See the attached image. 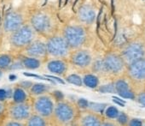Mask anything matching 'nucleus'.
Returning <instances> with one entry per match:
<instances>
[{
	"label": "nucleus",
	"mask_w": 145,
	"mask_h": 126,
	"mask_svg": "<svg viewBox=\"0 0 145 126\" xmlns=\"http://www.w3.org/2000/svg\"><path fill=\"white\" fill-rule=\"evenodd\" d=\"M111 5H112V12H114V0H111Z\"/></svg>",
	"instance_id": "79ce46f5"
},
{
	"label": "nucleus",
	"mask_w": 145,
	"mask_h": 126,
	"mask_svg": "<svg viewBox=\"0 0 145 126\" xmlns=\"http://www.w3.org/2000/svg\"><path fill=\"white\" fill-rule=\"evenodd\" d=\"M80 19L86 23H92L96 18L95 11L89 5H84L79 10Z\"/></svg>",
	"instance_id": "dca6fc26"
},
{
	"label": "nucleus",
	"mask_w": 145,
	"mask_h": 126,
	"mask_svg": "<svg viewBox=\"0 0 145 126\" xmlns=\"http://www.w3.org/2000/svg\"><path fill=\"white\" fill-rule=\"evenodd\" d=\"M33 86V82L31 81H22L19 83V87L25 89H30Z\"/></svg>",
	"instance_id": "7c9ffc66"
},
{
	"label": "nucleus",
	"mask_w": 145,
	"mask_h": 126,
	"mask_svg": "<svg viewBox=\"0 0 145 126\" xmlns=\"http://www.w3.org/2000/svg\"><path fill=\"white\" fill-rule=\"evenodd\" d=\"M5 111V105L3 102H0V116H1Z\"/></svg>",
	"instance_id": "58836bf2"
},
{
	"label": "nucleus",
	"mask_w": 145,
	"mask_h": 126,
	"mask_svg": "<svg viewBox=\"0 0 145 126\" xmlns=\"http://www.w3.org/2000/svg\"><path fill=\"white\" fill-rule=\"evenodd\" d=\"M25 126H47L46 121L44 117L38 114H32L26 122Z\"/></svg>",
	"instance_id": "6ab92c4d"
},
{
	"label": "nucleus",
	"mask_w": 145,
	"mask_h": 126,
	"mask_svg": "<svg viewBox=\"0 0 145 126\" xmlns=\"http://www.w3.org/2000/svg\"><path fill=\"white\" fill-rule=\"evenodd\" d=\"M77 106H78L79 108L85 110V109L88 108L89 101H88L87 100H86V99H80V100H78V101H77Z\"/></svg>",
	"instance_id": "c756f323"
},
{
	"label": "nucleus",
	"mask_w": 145,
	"mask_h": 126,
	"mask_svg": "<svg viewBox=\"0 0 145 126\" xmlns=\"http://www.w3.org/2000/svg\"><path fill=\"white\" fill-rule=\"evenodd\" d=\"M100 117L94 113H86L83 115L80 121V126H101Z\"/></svg>",
	"instance_id": "f3484780"
},
{
	"label": "nucleus",
	"mask_w": 145,
	"mask_h": 126,
	"mask_svg": "<svg viewBox=\"0 0 145 126\" xmlns=\"http://www.w3.org/2000/svg\"><path fill=\"white\" fill-rule=\"evenodd\" d=\"M101 126H116V125H114V123H108V122H107V123H103Z\"/></svg>",
	"instance_id": "ea45409f"
},
{
	"label": "nucleus",
	"mask_w": 145,
	"mask_h": 126,
	"mask_svg": "<svg viewBox=\"0 0 145 126\" xmlns=\"http://www.w3.org/2000/svg\"><path fill=\"white\" fill-rule=\"evenodd\" d=\"M23 20L21 15L16 12H7L4 20V29L7 33H13L22 27Z\"/></svg>",
	"instance_id": "9d476101"
},
{
	"label": "nucleus",
	"mask_w": 145,
	"mask_h": 126,
	"mask_svg": "<svg viewBox=\"0 0 145 126\" xmlns=\"http://www.w3.org/2000/svg\"><path fill=\"white\" fill-rule=\"evenodd\" d=\"M116 119H117V122L120 123V124H121V125H125V124H126L127 123H128V116L125 113V112H119V114H118V116H117V117H116Z\"/></svg>",
	"instance_id": "c85d7f7f"
},
{
	"label": "nucleus",
	"mask_w": 145,
	"mask_h": 126,
	"mask_svg": "<svg viewBox=\"0 0 145 126\" xmlns=\"http://www.w3.org/2000/svg\"><path fill=\"white\" fill-rule=\"evenodd\" d=\"M83 83L87 88H96L99 84V81H98V78L96 76H94L92 74H87L83 78Z\"/></svg>",
	"instance_id": "4be33fe9"
},
{
	"label": "nucleus",
	"mask_w": 145,
	"mask_h": 126,
	"mask_svg": "<svg viewBox=\"0 0 145 126\" xmlns=\"http://www.w3.org/2000/svg\"><path fill=\"white\" fill-rule=\"evenodd\" d=\"M8 98V93L6 89L0 88V102H4Z\"/></svg>",
	"instance_id": "72a5a7b5"
},
{
	"label": "nucleus",
	"mask_w": 145,
	"mask_h": 126,
	"mask_svg": "<svg viewBox=\"0 0 145 126\" xmlns=\"http://www.w3.org/2000/svg\"><path fill=\"white\" fill-rule=\"evenodd\" d=\"M44 77H46V78H50V79H52V80H54L55 82H59V83H61V84H66V82L62 80V79H61V78H59V77H55V76H50V75H45L44 76Z\"/></svg>",
	"instance_id": "f704fd0d"
},
{
	"label": "nucleus",
	"mask_w": 145,
	"mask_h": 126,
	"mask_svg": "<svg viewBox=\"0 0 145 126\" xmlns=\"http://www.w3.org/2000/svg\"><path fill=\"white\" fill-rule=\"evenodd\" d=\"M64 39L70 48H79L86 40V31L80 26H68L64 30Z\"/></svg>",
	"instance_id": "7ed1b4c3"
},
{
	"label": "nucleus",
	"mask_w": 145,
	"mask_h": 126,
	"mask_svg": "<svg viewBox=\"0 0 145 126\" xmlns=\"http://www.w3.org/2000/svg\"><path fill=\"white\" fill-rule=\"evenodd\" d=\"M71 62L77 67L86 68L91 63V56L87 51H76L71 55Z\"/></svg>",
	"instance_id": "f8f14e48"
},
{
	"label": "nucleus",
	"mask_w": 145,
	"mask_h": 126,
	"mask_svg": "<svg viewBox=\"0 0 145 126\" xmlns=\"http://www.w3.org/2000/svg\"><path fill=\"white\" fill-rule=\"evenodd\" d=\"M145 53L143 46L139 42H132L125 46L122 51V59L124 62L131 64L132 62L142 58Z\"/></svg>",
	"instance_id": "0eeeda50"
},
{
	"label": "nucleus",
	"mask_w": 145,
	"mask_h": 126,
	"mask_svg": "<svg viewBox=\"0 0 145 126\" xmlns=\"http://www.w3.org/2000/svg\"><path fill=\"white\" fill-rule=\"evenodd\" d=\"M129 126H142V123L141 120L134 118L129 122Z\"/></svg>",
	"instance_id": "c9c22d12"
},
{
	"label": "nucleus",
	"mask_w": 145,
	"mask_h": 126,
	"mask_svg": "<svg viewBox=\"0 0 145 126\" xmlns=\"http://www.w3.org/2000/svg\"><path fill=\"white\" fill-rule=\"evenodd\" d=\"M129 74L135 81L145 80V58H140L130 64Z\"/></svg>",
	"instance_id": "9b49d317"
},
{
	"label": "nucleus",
	"mask_w": 145,
	"mask_h": 126,
	"mask_svg": "<svg viewBox=\"0 0 145 126\" xmlns=\"http://www.w3.org/2000/svg\"><path fill=\"white\" fill-rule=\"evenodd\" d=\"M47 69L53 74L62 76L65 75V73L67 71V65L62 59H55L48 63Z\"/></svg>",
	"instance_id": "4468645a"
},
{
	"label": "nucleus",
	"mask_w": 145,
	"mask_h": 126,
	"mask_svg": "<svg viewBox=\"0 0 145 126\" xmlns=\"http://www.w3.org/2000/svg\"><path fill=\"white\" fill-rule=\"evenodd\" d=\"M47 53L54 57L62 58L69 54L70 47L65 39L61 36H54L46 43Z\"/></svg>",
	"instance_id": "20e7f679"
},
{
	"label": "nucleus",
	"mask_w": 145,
	"mask_h": 126,
	"mask_svg": "<svg viewBox=\"0 0 145 126\" xmlns=\"http://www.w3.org/2000/svg\"><path fill=\"white\" fill-rule=\"evenodd\" d=\"M32 26L33 29L40 34H44L50 28V21L49 16L43 13H38L32 18Z\"/></svg>",
	"instance_id": "ddd939ff"
},
{
	"label": "nucleus",
	"mask_w": 145,
	"mask_h": 126,
	"mask_svg": "<svg viewBox=\"0 0 145 126\" xmlns=\"http://www.w3.org/2000/svg\"><path fill=\"white\" fill-rule=\"evenodd\" d=\"M2 74H3V73H2V71H1V70H0V77H2Z\"/></svg>",
	"instance_id": "49530a36"
},
{
	"label": "nucleus",
	"mask_w": 145,
	"mask_h": 126,
	"mask_svg": "<svg viewBox=\"0 0 145 126\" xmlns=\"http://www.w3.org/2000/svg\"><path fill=\"white\" fill-rule=\"evenodd\" d=\"M98 91L100 93H103V94H114V93L116 92L114 83H110V84L101 86L98 88Z\"/></svg>",
	"instance_id": "a878e982"
},
{
	"label": "nucleus",
	"mask_w": 145,
	"mask_h": 126,
	"mask_svg": "<svg viewBox=\"0 0 145 126\" xmlns=\"http://www.w3.org/2000/svg\"><path fill=\"white\" fill-rule=\"evenodd\" d=\"M33 108L35 114L44 118H48L53 115L55 104L52 98L49 95H40L34 100Z\"/></svg>",
	"instance_id": "39448f33"
},
{
	"label": "nucleus",
	"mask_w": 145,
	"mask_h": 126,
	"mask_svg": "<svg viewBox=\"0 0 145 126\" xmlns=\"http://www.w3.org/2000/svg\"><path fill=\"white\" fill-rule=\"evenodd\" d=\"M103 63L106 71L114 74L120 72L123 70L125 65V62L122 57L114 53L107 55L106 57L103 59Z\"/></svg>",
	"instance_id": "6e6552de"
},
{
	"label": "nucleus",
	"mask_w": 145,
	"mask_h": 126,
	"mask_svg": "<svg viewBox=\"0 0 145 126\" xmlns=\"http://www.w3.org/2000/svg\"><path fill=\"white\" fill-rule=\"evenodd\" d=\"M9 116L12 120L22 122L32 115V106L27 102L13 103L9 107Z\"/></svg>",
	"instance_id": "423d86ee"
},
{
	"label": "nucleus",
	"mask_w": 145,
	"mask_h": 126,
	"mask_svg": "<svg viewBox=\"0 0 145 126\" xmlns=\"http://www.w3.org/2000/svg\"><path fill=\"white\" fill-rule=\"evenodd\" d=\"M61 6V0H59V7Z\"/></svg>",
	"instance_id": "a18cd8bd"
},
{
	"label": "nucleus",
	"mask_w": 145,
	"mask_h": 126,
	"mask_svg": "<svg viewBox=\"0 0 145 126\" xmlns=\"http://www.w3.org/2000/svg\"><path fill=\"white\" fill-rule=\"evenodd\" d=\"M53 115L59 123L67 124L74 119L76 116V110L71 103L62 100L56 102Z\"/></svg>",
	"instance_id": "f257e3e1"
},
{
	"label": "nucleus",
	"mask_w": 145,
	"mask_h": 126,
	"mask_svg": "<svg viewBox=\"0 0 145 126\" xmlns=\"http://www.w3.org/2000/svg\"><path fill=\"white\" fill-rule=\"evenodd\" d=\"M119 112L120 111H118V109L116 107H114V106H108L105 110V114L109 118H116Z\"/></svg>",
	"instance_id": "bb28decb"
},
{
	"label": "nucleus",
	"mask_w": 145,
	"mask_h": 126,
	"mask_svg": "<svg viewBox=\"0 0 145 126\" xmlns=\"http://www.w3.org/2000/svg\"><path fill=\"white\" fill-rule=\"evenodd\" d=\"M66 82H67L70 84L77 86V87H81L83 85L82 78L77 74H71L68 77H66Z\"/></svg>",
	"instance_id": "b1692460"
},
{
	"label": "nucleus",
	"mask_w": 145,
	"mask_h": 126,
	"mask_svg": "<svg viewBox=\"0 0 145 126\" xmlns=\"http://www.w3.org/2000/svg\"><path fill=\"white\" fill-rule=\"evenodd\" d=\"M138 102L142 105L143 107H145V93H142L138 96Z\"/></svg>",
	"instance_id": "e433bc0d"
},
{
	"label": "nucleus",
	"mask_w": 145,
	"mask_h": 126,
	"mask_svg": "<svg viewBox=\"0 0 145 126\" xmlns=\"http://www.w3.org/2000/svg\"><path fill=\"white\" fill-rule=\"evenodd\" d=\"M67 2H68V0H65V3H64V5H63V7L67 5Z\"/></svg>",
	"instance_id": "37998d69"
},
{
	"label": "nucleus",
	"mask_w": 145,
	"mask_h": 126,
	"mask_svg": "<svg viewBox=\"0 0 145 126\" xmlns=\"http://www.w3.org/2000/svg\"><path fill=\"white\" fill-rule=\"evenodd\" d=\"M113 101L114 102H115L117 105H119V106H125V101L123 100H120V98H118V97H113Z\"/></svg>",
	"instance_id": "4c0bfd02"
},
{
	"label": "nucleus",
	"mask_w": 145,
	"mask_h": 126,
	"mask_svg": "<svg viewBox=\"0 0 145 126\" xmlns=\"http://www.w3.org/2000/svg\"><path fill=\"white\" fill-rule=\"evenodd\" d=\"M34 32L29 26H23L13 32L10 35V44L16 48H25L33 41Z\"/></svg>",
	"instance_id": "f03ea898"
},
{
	"label": "nucleus",
	"mask_w": 145,
	"mask_h": 126,
	"mask_svg": "<svg viewBox=\"0 0 145 126\" xmlns=\"http://www.w3.org/2000/svg\"><path fill=\"white\" fill-rule=\"evenodd\" d=\"M13 101L14 103H23V102H27V94L25 92V90L20 87H17L15 88V90L13 91Z\"/></svg>",
	"instance_id": "aec40b11"
},
{
	"label": "nucleus",
	"mask_w": 145,
	"mask_h": 126,
	"mask_svg": "<svg viewBox=\"0 0 145 126\" xmlns=\"http://www.w3.org/2000/svg\"><path fill=\"white\" fill-rule=\"evenodd\" d=\"M106 104H103V103H96V102H89V106L88 108H90L91 111H93L94 112H97V113H103L104 111V110L106 109Z\"/></svg>",
	"instance_id": "393cba45"
},
{
	"label": "nucleus",
	"mask_w": 145,
	"mask_h": 126,
	"mask_svg": "<svg viewBox=\"0 0 145 126\" xmlns=\"http://www.w3.org/2000/svg\"><path fill=\"white\" fill-rule=\"evenodd\" d=\"M93 70L96 72H103V71H106L103 60H97V61H96L94 63V65H93Z\"/></svg>",
	"instance_id": "cd10ccee"
},
{
	"label": "nucleus",
	"mask_w": 145,
	"mask_h": 126,
	"mask_svg": "<svg viewBox=\"0 0 145 126\" xmlns=\"http://www.w3.org/2000/svg\"><path fill=\"white\" fill-rule=\"evenodd\" d=\"M13 60L9 54L0 55V70H7L12 65Z\"/></svg>",
	"instance_id": "5701e85b"
},
{
	"label": "nucleus",
	"mask_w": 145,
	"mask_h": 126,
	"mask_svg": "<svg viewBox=\"0 0 145 126\" xmlns=\"http://www.w3.org/2000/svg\"><path fill=\"white\" fill-rule=\"evenodd\" d=\"M16 78V77L15 76V75H11L10 77V79L11 80V81H13V80H15Z\"/></svg>",
	"instance_id": "a19ab883"
},
{
	"label": "nucleus",
	"mask_w": 145,
	"mask_h": 126,
	"mask_svg": "<svg viewBox=\"0 0 145 126\" xmlns=\"http://www.w3.org/2000/svg\"><path fill=\"white\" fill-rule=\"evenodd\" d=\"M114 88H115L116 93H118V94L120 96H121L122 98L131 99V100H133L135 98L134 94L132 93V91L130 89L128 84L124 80L117 81L114 84Z\"/></svg>",
	"instance_id": "2eb2a0df"
},
{
	"label": "nucleus",
	"mask_w": 145,
	"mask_h": 126,
	"mask_svg": "<svg viewBox=\"0 0 145 126\" xmlns=\"http://www.w3.org/2000/svg\"><path fill=\"white\" fill-rule=\"evenodd\" d=\"M25 53L27 57L34 58H44L47 56L46 44L39 40H35L31 42L28 46L25 47Z\"/></svg>",
	"instance_id": "1a4fd4ad"
},
{
	"label": "nucleus",
	"mask_w": 145,
	"mask_h": 126,
	"mask_svg": "<svg viewBox=\"0 0 145 126\" xmlns=\"http://www.w3.org/2000/svg\"><path fill=\"white\" fill-rule=\"evenodd\" d=\"M53 96H54V99L57 102L62 101L63 100V97H64L63 94L61 91H55V92H53Z\"/></svg>",
	"instance_id": "473e14b6"
},
{
	"label": "nucleus",
	"mask_w": 145,
	"mask_h": 126,
	"mask_svg": "<svg viewBox=\"0 0 145 126\" xmlns=\"http://www.w3.org/2000/svg\"><path fill=\"white\" fill-rule=\"evenodd\" d=\"M46 4H47V0H44V3L43 4V5H42V6H44V5H45Z\"/></svg>",
	"instance_id": "c03bdc74"
},
{
	"label": "nucleus",
	"mask_w": 145,
	"mask_h": 126,
	"mask_svg": "<svg viewBox=\"0 0 145 126\" xmlns=\"http://www.w3.org/2000/svg\"><path fill=\"white\" fill-rule=\"evenodd\" d=\"M4 126H25V124L22 123V122H18V121L11 119V120L6 122Z\"/></svg>",
	"instance_id": "2f4dec72"
},
{
	"label": "nucleus",
	"mask_w": 145,
	"mask_h": 126,
	"mask_svg": "<svg viewBox=\"0 0 145 126\" xmlns=\"http://www.w3.org/2000/svg\"><path fill=\"white\" fill-rule=\"evenodd\" d=\"M49 88H50L47 85H45V84H43V83H35V84H33V86L31 87L30 93L33 95L40 96V95H43L44 93H46L49 90Z\"/></svg>",
	"instance_id": "412c9836"
},
{
	"label": "nucleus",
	"mask_w": 145,
	"mask_h": 126,
	"mask_svg": "<svg viewBox=\"0 0 145 126\" xmlns=\"http://www.w3.org/2000/svg\"><path fill=\"white\" fill-rule=\"evenodd\" d=\"M22 64L24 68L28 70H36L40 67L41 62L38 58L31 57H24L22 60Z\"/></svg>",
	"instance_id": "a211bd4d"
}]
</instances>
